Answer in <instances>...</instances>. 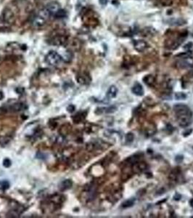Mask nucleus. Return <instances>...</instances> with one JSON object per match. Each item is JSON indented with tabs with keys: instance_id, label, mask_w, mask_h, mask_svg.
I'll use <instances>...</instances> for the list:
<instances>
[{
	"instance_id": "f257e3e1",
	"label": "nucleus",
	"mask_w": 193,
	"mask_h": 218,
	"mask_svg": "<svg viewBox=\"0 0 193 218\" xmlns=\"http://www.w3.org/2000/svg\"><path fill=\"white\" fill-rule=\"evenodd\" d=\"M174 111L176 116V119L181 127H187L192 120V113L190 108L185 104H176Z\"/></svg>"
},
{
	"instance_id": "f03ea898",
	"label": "nucleus",
	"mask_w": 193,
	"mask_h": 218,
	"mask_svg": "<svg viewBox=\"0 0 193 218\" xmlns=\"http://www.w3.org/2000/svg\"><path fill=\"white\" fill-rule=\"evenodd\" d=\"M50 44L58 47H66L68 44V36L64 34H55L49 41Z\"/></svg>"
},
{
	"instance_id": "7ed1b4c3",
	"label": "nucleus",
	"mask_w": 193,
	"mask_h": 218,
	"mask_svg": "<svg viewBox=\"0 0 193 218\" xmlns=\"http://www.w3.org/2000/svg\"><path fill=\"white\" fill-rule=\"evenodd\" d=\"M62 60V57L55 51H50L45 57L46 62L52 66H57L60 64Z\"/></svg>"
},
{
	"instance_id": "20e7f679",
	"label": "nucleus",
	"mask_w": 193,
	"mask_h": 218,
	"mask_svg": "<svg viewBox=\"0 0 193 218\" xmlns=\"http://www.w3.org/2000/svg\"><path fill=\"white\" fill-rule=\"evenodd\" d=\"M2 20L4 23L7 24L13 23L15 20V16L13 10L8 7L5 8L2 14Z\"/></svg>"
},
{
	"instance_id": "39448f33",
	"label": "nucleus",
	"mask_w": 193,
	"mask_h": 218,
	"mask_svg": "<svg viewBox=\"0 0 193 218\" xmlns=\"http://www.w3.org/2000/svg\"><path fill=\"white\" fill-rule=\"evenodd\" d=\"M45 7L50 12L51 15H54L60 10V5L58 2L52 1L49 2Z\"/></svg>"
},
{
	"instance_id": "423d86ee",
	"label": "nucleus",
	"mask_w": 193,
	"mask_h": 218,
	"mask_svg": "<svg viewBox=\"0 0 193 218\" xmlns=\"http://www.w3.org/2000/svg\"><path fill=\"white\" fill-rule=\"evenodd\" d=\"M46 21H47V20L37 13V15L33 18L32 25H33L34 28H41L45 25Z\"/></svg>"
},
{
	"instance_id": "0eeeda50",
	"label": "nucleus",
	"mask_w": 193,
	"mask_h": 218,
	"mask_svg": "<svg viewBox=\"0 0 193 218\" xmlns=\"http://www.w3.org/2000/svg\"><path fill=\"white\" fill-rule=\"evenodd\" d=\"M148 44L144 40H136L134 42V47L137 52H142L147 48Z\"/></svg>"
},
{
	"instance_id": "6e6552de",
	"label": "nucleus",
	"mask_w": 193,
	"mask_h": 218,
	"mask_svg": "<svg viewBox=\"0 0 193 218\" xmlns=\"http://www.w3.org/2000/svg\"><path fill=\"white\" fill-rule=\"evenodd\" d=\"M132 93L134 94L137 95V96H142V95H144V89L143 87L139 83H136V84L134 85V87H132L131 89Z\"/></svg>"
},
{
	"instance_id": "1a4fd4ad",
	"label": "nucleus",
	"mask_w": 193,
	"mask_h": 218,
	"mask_svg": "<svg viewBox=\"0 0 193 218\" xmlns=\"http://www.w3.org/2000/svg\"><path fill=\"white\" fill-rule=\"evenodd\" d=\"M72 184V181L70 180H65L60 183V185H59V189H60L61 191H66L71 188Z\"/></svg>"
},
{
	"instance_id": "9d476101",
	"label": "nucleus",
	"mask_w": 193,
	"mask_h": 218,
	"mask_svg": "<svg viewBox=\"0 0 193 218\" xmlns=\"http://www.w3.org/2000/svg\"><path fill=\"white\" fill-rule=\"evenodd\" d=\"M77 80H78V82L80 83V84H88L91 79L89 75L84 74L79 75V76L77 77Z\"/></svg>"
},
{
	"instance_id": "9b49d317",
	"label": "nucleus",
	"mask_w": 193,
	"mask_h": 218,
	"mask_svg": "<svg viewBox=\"0 0 193 218\" xmlns=\"http://www.w3.org/2000/svg\"><path fill=\"white\" fill-rule=\"evenodd\" d=\"M117 93H118L117 87L114 86V85H112V86L110 87L108 91H107V96L109 98H114V97H116Z\"/></svg>"
},
{
	"instance_id": "f8f14e48",
	"label": "nucleus",
	"mask_w": 193,
	"mask_h": 218,
	"mask_svg": "<svg viewBox=\"0 0 193 218\" xmlns=\"http://www.w3.org/2000/svg\"><path fill=\"white\" fill-rule=\"evenodd\" d=\"M143 81L146 84L148 85V86H152L154 84H155V78H154L153 76L152 75H147V76H145L143 79Z\"/></svg>"
},
{
	"instance_id": "ddd939ff",
	"label": "nucleus",
	"mask_w": 193,
	"mask_h": 218,
	"mask_svg": "<svg viewBox=\"0 0 193 218\" xmlns=\"http://www.w3.org/2000/svg\"><path fill=\"white\" fill-rule=\"evenodd\" d=\"M135 199H128V200L125 201L122 204L121 207L123 208H129V207H131L132 206L135 204Z\"/></svg>"
},
{
	"instance_id": "4468645a",
	"label": "nucleus",
	"mask_w": 193,
	"mask_h": 218,
	"mask_svg": "<svg viewBox=\"0 0 193 218\" xmlns=\"http://www.w3.org/2000/svg\"><path fill=\"white\" fill-rule=\"evenodd\" d=\"M24 109H26L25 105H24L23 103H15V104L12 105V107H11V109L14 111H22V110H23Z\"/></svg>"
},
{
	"instance_id": "2eb2a0df",
	"label": "nucleus",
	"mask_w": 193,
	"mask_h": 218,
	"mask_svg": "<svg viewBox=\"0 0 193 218\" xmlns=\"http://www.w3.org/2000/svg\"><path fill=\"white\" fill-rule=\"evenodd\" d=\"M192 52H190V51H188V52H183V53H180L176 56V58H179L180 59H189L191 58V57H192Z\"/></svg>"
},
{
	"instance_id": "dca6fc26",
	"label": "nucleus",
	"mask_w": 193,
	"mask_h": 218,
	"mask_svg": "<svg viewBox=\"0 0 193 218\" xmlns=\"http://www.w3.org/2000/svg\"><path fill=\"white\" fill-rule=\"evenodd\" d=\"M10 183L7 180L0 181V191H5L9 188Z\"/></svg>"
},
{
	"instance_id": "f3484780",
	"label": "nucleus",
	"mask_w": 193,
	"mask_h": 218,
	"mask_svg": "<svg viewBox=\"0 0 193 218\" xmlns=\"http://www.w3.org/2000/svg\"><path fill=\"white\" fill-rule=\"evenodd\" d=\"M54 16L56 18H58V19H61V18H64L66 17V16H67V13H66V10L60 9Z\"/></svg>"
},
{
	"instance_id": "a211bd4d",
	"label": "nucleus",
	"mask_w": 193,
	"mask_h": 218,
	"mask_svg": "<svg viewBox=\"0 0 193 218\" xmlns=\"http://www.w3.org/2000/svg\"><path fill=\"white\" fill-rule=\"evenodd\" d=\"M102 109L104 110V113H113V112H115L117 110V108L115 106H110V107H107V108H101Z\"/></svg>"
},
{
	"instance_id": "6ab92c4d",
	"label": "nucleus",
	"mask_w": 193,
	"mask_h": 218,
	"mask_svg": "<svg viewBox=\"0 0 193 218\" xmlns=\"http://www.w3.org/2000/svg\"><path fill=\"white\" fill-rule=\"evenodd\" d=\"M10 141V138L7 137L0 138V144H1L2 146H5L6 145H7L9 143Z\"/></svg>"
},
{
	"instance_id": "aec40b11",
	"label": "nucleus",
	"mask_w": 193,
	"mask_h": 218,
	"mask_svg": "<svg viewBox=\"0 0 193 218\" xmlns=\"http://www.w3.org/2000/svg\"><path fill=\"white\" fill-rule=\"evenodd\" d=\"M175 98L176 100H184L187 98V95L184 93H176L175 94Z\"/></svg>"
},
{
	"instance_id": "412c9836",
	"label": "nucleus",
	"mask_w": 193,
	"mask_h": 218,
	"mask_svg": "<svg viewBox=\"0 0 193 218\" xmlns=\"http://www.w3.org/2000/svg\"><path fill=\"white\" fill-rule=\"evenodd\" d=\"M134 139H135V136H134V134L131 133V132H129V133L127 134V135H126V141L127 142H133Z\"/></svg>"
},
{
	"instance_id": "4be33fe9",
	"label": "nucleus",
	"mask_w": 193,
	"mask_h": 218,
	"mask_svg": "<svg viewBox=\"0 0 193 218\" xmlns=\"http://www.w3.org/2000/svg\"><path fill=\"white\" fill-rule=\"evenodd\" d=\"M161 4L165 7H168L173 4V0H161Z\"/></svg>"
},
{
	"instance_id": "5701e85b",
	"label": "nucleus",
	"mask_w": 193,
	"mask_h": 218,
	"mask_svg": "<svg viewBox=\"0 0 193 218\" xmlns=\"http://www.w3.org/2000/svg\"><path fill=\"white\" fill-rule=\"evenodd\" d=\"M3 165L4 167H5L7 168L10 167L11 166V162H10V160L8 159V158H5L3 162Z\"/></svg>"
},
{
	"instance_id": "b1692460",
	"label": "nucleus",
	"mask_w": 193,
	"mask_h": 218,
	"mask_svg": "<svg viewBox=\"0 0 193 218\" xmlns=\"http://www.w3.org/2000/svg\"><path fill=\"white\" fill-rule=\"evenodd\" d=\"M67 110H68L69 112H70V113H71V112H73L74 111H75V106H74V105H69V106L68 107V109H67Z\"/></svg>"
},
{
	"instance_id": "393cba45",
	"label": "nucleus",
	"mask_w": 193,
	"mask_h": 218,
	"mask_svg": "<svg viewBox=\"0 0 193 218\" xmlns=\"http://www.w3.org/2000/svg\"><path fill=\"white\" fill-rule=\"evenodd\" d=\"M175 160H176V162H178V163L182 162V161L183 160V156H177L176 157Z\"/></svg>"
},
{
	"instance_id": "a878e982",
	"label": "nucleus",
	"mask_w": 193,
	"mask_h": 218,
	"mask_svg": "<svg viewBox=\"0 0 193 218\" xmlns=\"http://www.w3.org/2000/svg\"><path fill=\"white\" fill-rule=\"evenodd\" d=\"M181 195L179 194V193H176V195H174V200H176V201H178V200H179V199H181Z\"/></svg>"
},
{
	"instance_id": "bb28decb",
	"label": "nucleus",
	"mask_w": 193,
	"mask_h": 218,
	"mask_svg": "<svg viewBox=\"0 0 193 218\" xmlns=\"http://www.w3.org/2000/svg\"><path fill=\"white\" fill-rule=\"evenodd\" d=\"M99 2L102 5H106L107 3V0H99Z\"/></svg>"
},
{
	"instance_id": "cd10ccee",
	"label": "nucleus",
	"mask_w": 193,
	"mask_h": 218,
	"mask_svg": "<svg viewBox=\"0 0 193 218\" xmlns=\"http://www.w3.org/2000/svg\"><path fill=\"white\" fill-rule=\"evenodd\" d=\"M192 44V43H189L187 44H186V45H184V49H187V50H189V49H190L191 48V47H190V45H191Z\"/></svg>"
},
{
	"instance_id": "c85d7f7f",
	"label": "nucleus",
	"mask_w": 193,
	"mask_h": 218,
	"mask_svg": "<svg viewBox=\"0 0 193 218\" xmlns=\"http://www.w3.org/2000/svg\"><path fill=\"white\" fill-rule=\"evenodd\" d=\"M190 204L191 207H193V199H191L190 201Z\"/></svg>"
},
{
	"instance_id": "c756f323",
	"label": "nucleus",
	"mask_w": 193,
	"mask_h": 218,
	"mask_svg": "<svg viewBox=\"0 0 193 218\" xmlns=\"http://www.w3.org/2000/svg\"><path fill=\"white\" fill-rule=\"evenodd\" d=\"M2 97H3V94L2 93H0V100L2 99Z\"/></svg>"
}]
</instances>
